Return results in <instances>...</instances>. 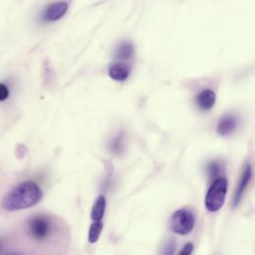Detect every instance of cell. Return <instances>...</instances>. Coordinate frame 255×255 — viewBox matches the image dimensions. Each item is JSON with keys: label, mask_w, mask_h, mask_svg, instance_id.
<instances>
[{"label": "cell", "mask_w": 255, "mask_h": 255, "mask_svg": "<svg viewBox=\"0 0 255 255\" xmlns=\"http://www.w3.org/2000/svg\"><path fill=\"white\" fill-rule=\"evenodd\" d=\"M42 197L43 192L38 184L33 181H23L6 194L2 206L8 211L27 209L38 204Z\"/></svg>", "instance_id": "1"}, {"label": "cell", "mask_w": 255, "mask_h": 255, "mask_svg": "<svg viewBox=\"0 0 255 255\" xmlns=\"http://www.w3.org/2000/svg\"><path fill=\"white\" fill-rule=\"evenodd\" d=\"M227 186L228 182L225 177L218 176L213 179L204 199V204L207 211L215 212L222 207L227 193Z\"/></svg>", "instance_id": "2"}, {"label": "cell", "mask_w": 255, "mask_h": 255, "mask_svg": "<svg viewBox=\"0 0 255 255\" xmlns=\"http://www.w3.org/2000/svg\"><path fill=\"white\" fill-rule=\"evenodd\" d=\"M195 217L193 213L186 208L176 210L170 217L169 227L172 232L179 235H186L194 227Z\"/></svg>", "instance_id": "3"}, {"label": "cell", "mask_w": 255, "mask_h": 255, "mask_svg": "<svg viewBox=\"0 0 255 255\" xmlns=\"http://www.w3.org/2000/svg\"><path fill=\"white\" fill-rule=\"evenodd\" d=\"M28 230L33 238L42 240L46 238L50 232V223L46 218L36 216L29 221Z\"/></svg>", "instance_id": "4"}, {"label": "cell", "mask_w": 255, "mask_h": 255, "mask_svg": "<svg viewBox=\"0 0 255 255\" xmlns=\"http://www.w3.org/2000/svg\"><path fill=\"white\" fill-rule=\"evenodd\" d=\"M69 5L66 1H57L48 5L43 14L42 19L45 22H55L61 19L67 12Z\"/></svg>", "instance_id": "5"}, {"label": "cell", "mask_w": 255, "mask_h": 255, "mask_svg": "<svg viewBox=\"0 0 255 255\" xmlns=\"http://www.w3.org/2000/svg\"><path fill=\"white\" fill-rule=\"evenodd\" d=\"M252 177V167L250 164H247L241 174V177L239 179V182L236 186L235 192H234V196H233V206H237L241 200V197L250 181Z\"/></svg>", "instance_id": "6"}, {"label": "cell", "mask_w": 255, "mask_h": 255, "mask_svg": "<svg viewBox=\"0 0 255 255\" xmlns=\"http://www.w3.org/2000/svg\"><path fill=\"white\" fill-rule=\"evenodd\" d=\"M237 121L233 115H224L219 119L217 123L216 131L220 135H227L235 129Z\"/></svg>", "instance_id": "7"}, {"label": "cell", "mask_w": 255, "mask_h": 255, "mask_svg": "<svg viewBox=\"0 0 255 255\" xmlns=\"http://www.w3.org/2000/svg\"><path fill=\"white\" fill-rule=\"evenodd\" d=\"M215 100H216L215 93L210 89H205L197 95L195 102L201 110L207 111L214 106Z\"/></svg>", "instance_id": "8"}, {"label": "cell", "mask_w": 255, "mask_h": 255, "mask_svg": "<svg viewBox=\"0 0 255 255\" xmlns=\"http://www.w3.org/2000/svg\"><path fill=\"white\" fill-rule=\"evenodd\" d=\"M129 68L122 63H116L109 67L108 73L110 78L117 82L126 81L129 76Z\"/></svg>", "instance_id": "9"}, {"label": "cell", "mask_w": 255, "mask_h": 255, "mask_svg": "<svg viewBox=\"0 0 255 255\" xmlns=\"http://www.w3.org/2000/svg\"><path fill=\"white\" fill-rule=\"evenodd\" d=\"M105 210H106V198L103 195H100L92 208L91 211V218L94 221H101L104 214H105Z\"/></svg>", "instance_id": "10"}, {"label": "cell", "mask_w": 255, "mask_h": 255, "mask_svg": "<svg viewBox=\"0 0 255 255\" xmlns=\"http://www.w3.org/2000/svg\"><path fill=\"white\" fill-rule=\"evenodd\" d=\"M133 53H134L133 45L130 42H123L116 49L115 55H116V58H118V59L126 60V59L131 58Z\"/></svg>", "instance_id": "11"}, {"label": "cell", "mask_w": 255, "mask_h": 255, "mask_svg": "<svg viewBox=\"0 0 255 255\" xmlns=\"http://www.w3.org/2000/svg\"><path fill=\"white\" fill-rule=\"evenodd\" d=\"M102 230H103V223L101 221H95L94 223H92V225L90 226L89 235H88L89 242L90 243L97 242L102 233Z\"/></svg>", "instance_id": "12"}, {"label": "cell", "mask_w": 255, "mask_h": 255, "mask_svg": "<svg viewBox=\"0 0 255 255\" xmlns=\"http://www.w3.org/2000/svg\"><path fill=\"white\" fill-rule=\"evenodd\" d=\"M220 164L217 162V161H213V162H210V164L208 165V174H209V177L213 180L215 179L216 177H218V174L220 172Z\"/></svg>", "instance_id": "13"}, {"label": "cell", "mask_w": 255, "mask_h": 255, "mask_svg": "<svg viewBox=\"0 0 255 255\" xmlns=\"http://www.w3.org/2000/svg\"><path fill=\"white\" fill-rule=\"evenodd\" d=\"M174 250H175L174 241L170 240V241H168V242L165 244V246H164V248H163V250H162V255H173Z\"/></svg>", "instance_id": "14"}, {"label": "cell", "mask_w": 255, "mask_h": 255, "mask_svg": "<svg viewBox=\"0 0 255 255\" xmlns=\"http://www.w3.org/2000/svg\"><path fill=\"white\" fill-rule=\"evenodd\" d=\"M123 147V140L121 135H118L112 142V149L115 152H119L121 150V148Z\"/></svg>", "instance_id": "15"}, {"label": "cell", "mask_w": 255, "mask_h": 255, "mask_svg": "<svg viewBox=\"0 0 255 255\" xmlns=\"http://www.w3.org/2000/svg\"><path fill=\"white\" fill-rule=\"evenodd\" d=\"M8 97H9L8 87L5 84L0 83V102H3L5 100H7Z\"/></svg>", "instance_id": "16"}, {"label": "cell", "mask_w": 255, "mask_h": 255, "mask_svg": "<svg viewBox=\"0 0 255 255\" xmlns=\"http://www.w3.org/2000/svg\"><path fill=\"white\" fill-rule=\"evenodd\" d=\"M192 250H193V244L191 242H188L183 246V248L180 250L178 255H191Z\"/></svg>", "instance_id": "17"}, {"label": "cell", "mask_w": 255, "mask_h": 255, "mask_svg": "<svg viewBox=\"0 0 255 255\" xmlns=\"http://www.w3.org/2000/svg\"><path fill=\"white\" fill-rule=\"evenodd\" d=\"M10 255H16V254H10Z\"/></svg>", "instance_id": "18"}, {"label": "cell", "mask_w": 255, "mask_h": 255, "mask_svg": "<svg viewBox=\"0 0 255 255\" xmlns=\"http://www.w3.org/2000/svg\"><path fill=\"white\" fill-rule=\"evenodd\" d=\"M0 250H1V245H0Z\"/></svg>", "instance_id": "19"}]
</instances>
